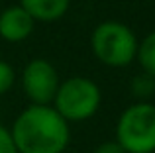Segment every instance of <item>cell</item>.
<instances>
[{
	"label": "cell",
	"mask_w": 155,
	"mask_h": 153,
	"mask_svg": "<svg viewBox=\"0 0 155 153\" xmlns=\"http://www.w3.org/2000/svg\"><path fill=\"white\" fill-rule=\"evenodd\" d=\"M59 83V73L47 59H31L22 71V90L30 104H51Z\"/></svg>",
	"instance_id": "obj_5"
},
{
	"label": "cell",
	"mask_w": 155,
	"mask_h": 153,
	"mask_svg": "<svg viewBox=\"0 0 155 153\" xmlns=\"http://www.w3.org/2000/svg\"><path fill=\"white\" fill-rule=\"evenodd\" d=\"M69 0H20V6L34 18V22H57L69 10Z\"/></svg>",
	"instance_id": "obj_7"
},
{
	"label": "cell",
	"mask_w": 155,
	"mask_h": 153,
	"mask_svg": "<svg viewBox=\"0 0 155 153\" xmlns=\"http://www.w3.org/2000/svg\"><path fill=\"white\" fill-rule=\"evenodd\" d=\"M100 102H102L100 86L94 80L77 75L59 83L51 106L71 124L92 118L98 112Z\"/></svg>",
	"instance_id": "obj_4"
},
{
	"label": "cell",
	"mask_w": 155,
	"mask_h": 153,
	"mask_svg": "<svg viewBox=\"0 0 155 153\" xmlns=\"http://www.w3.org/2000/svg\"><path fill=\"white\" fill-rule=\"evenodd\" d=\"M18 153H65L71 142V124L51 104H30L12 124Z\"/></svg>",
	"instance_id": "obj_1"
},
{
	"label": "cell",
	"mask_w": 155,
	"mask_h": 153,
	"mask_svg": "<svg viewBox=\"0 0 155 153\" xmlns=\"http://www.w3.org/2000/svg\"><path fill=\"white\" fill-rule=\"evenodd\" d=\"M94 153H126V151L122 149V145L116 142V139H112V142H102L94 149Z\"/></svg>",
	"instance_id": "obj_12"
},
{
	"label": "cell",
	"mask_w": 155,
	"mask_h": 153,
	"mask_svg": "<svg viewBox=\"0 0 155 153\" xmlns=\"http://www.w3.org/2000/svg\"><path fill=\"white\" fill-rule=\"evenodd\" d=\"M137 43L140 41L132 31V28L118 20L100 22L91 35V47L94 57L102 65L112 67V69L130 67L136 61Z\"/></svg>",
	"instance_id": "obj_2"
},
{
	"label": "cell",
	"mask_w": 155,
	"mask_h": 153,
	"mask_svg": "<svg viewBox=\"0 0 155 153\" xmlns=\"http://www.w3.org/2000/svg\"><path fill=\"white\" fill-rule=\"evenodd\" d=\"M130 92L137 102H149V98L155 94V79L151 75L143 73L136 75L130 83Z\"/></svg>",
	"instance_id": "obj_9"
},
{
	"label": "cell",
	"mask_w": 155,
	"mask_h": 153,
	"mask_svg": "<svg viewBox=\"0 0 155 153\" xmlns=\"http://www.w3.org/2000/svg\"><path fill=\"white\" fill-rule=\"evenodd\" d=\"M35 22L20 4L0 12V37L8 43H20L31 35Z\"/></svg>",
	"instance_id": "obj_6"
},
{
	"label": "cell",
	"mask_w": 155,
	"mask_h": 153,
	"mask_svg": "<svg viewBox=\"0 0 155 153\" xmlns=\"http://www.w3.org/2000/svg\"><path fill=\"white\" fill-rule=\"evenodd\" d=\"M136 59L140 61V67L143 73L151 75L155 79V30L147 34L140 43H137V55Z\"/></svg>",
	"instance_id": "obj_8"
},
{
	"label": "cell",
	"mask_w": 155,
	"mask_h": 153,
	"mask_svg": "<svg viewBox=\"0 0 155 153\" xmlns=\"http://www.w3.org/2000/svg\"><path fill=\"white\" fill-rule=\"evenodd\" d=\"M114 139L126 153H155V104H130L116 122Z\"/></svg>",
	"instance_id": "obj_3"
},
{
	"label": "cell",
	"mask_w": 155,
	"mask_h": 153,
	"mask_svg": "<svg viewBox=\"0 0 155 153\" xmlns=\"http://www.w3.org/2000/svg\"><path fill=\"white\" fill-rule=\"evenodd\" d=\"M0 2H2V0H0Z\"/></svg>",
	"instance_id": "obj_13"
},
{
	"label": "cell",
	"mask_w": 155,
	"mask_h": 153,
	"mask_svg": "<svg viewBox=\"0 0 155 153\" xmlns=\"http://www.w3.org/2000/svg\"><path fill=\"white\" fill-rule=\"evenodd\" d=\"M0 153H18L10 130L4 126H0Z\"/></svg>",
	"instance_id": "obj_11"
},
{
	"label": "cell",
	"mask_w": 155,
	"mask_h": 153,
	"mask_svg": "<svg viewBox=\"0 0 155 153\" xmlns=\"http://www.w3.org/2000/svg\"><path fill=\"white\" fill-rule=\"evenodd\" d=\"M16 83V71L8 61L0 59V96L6 94Z\"/></svg>",
	"instance_id": "obj_10"
}]
</instances>
